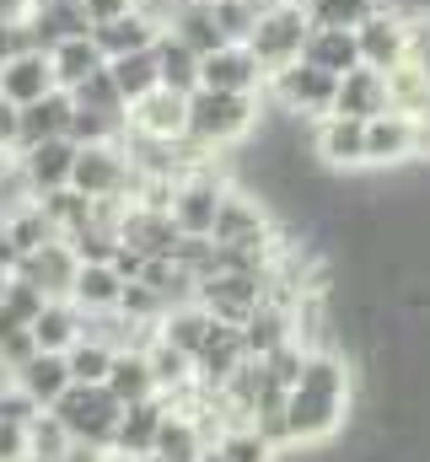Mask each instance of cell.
<instances>
[{
    "label": "cell",
    "instance_id": "obj_55",
    "mask_svg": "<svg viewBox=\"0 0 430 462\" xmlns=\"http://www.w3.org/2000/svg\"><path fill=\"white\" fill-rule=\"evenodd\" d=\"M16 114H22V108L0 97V151H16Z\"/></svg>",
    "mask_w": 430,
    "mask_h": 462
},
{
    "label": "cell",
    "instance_id": "obj_10",
    "mask_svg": "<svg viewBox=\"0 0 430 462\" xmlns=\"http://www.w3.org/2000/svg\"><path fill=\"white\" fill-rule=\"evenodd\" d=\"M355 43H360V65L366 70H393L404 65V43H409V11H398L393 0H382L360 27H355Z\"/></svg>",
    "mask_w": 430,
    "mask_h": 462
},
{
    "label": "cell",
    "instance_id": "obj_61",
    "mask_svg": "<svg viewBox=\"0 0 430 462\" xmlns=\"http://www.w3.org/2000/svg\"><path fill=\"white\" fill-rule=\"evenodd\" d=\"M5 280H11V274H5V269H0V296H5Z\"/></svg>",
    "mask_w": 430,
    "mask_h": 462
},
{
    "label": "cell",
    "instance_id": "obj_51",
    "mask_svg": "<svg viewBox=\"0 0 430 462\" xmlns=\"http://www.w3.org/2000/svg\"><path fill=\"white\" fill-rule=\"evenodd\" d=\"M38 414H43V409H38L16 382H5V387H0V420H5V425H33Z\"/></svg>",
    "mask_w": 430,
    "mask_h": 462
},
{
    "label": "cell",
    "instance_id": "obj_21",
    "mask_svg": "<svg viewBox=\"0 0 430 462\" xmlns=\"http://www.w3.org/2000/svg\"><path fill=\"white\" fill-rule=\"evenodd\" d=\"M70 108H76V97H70L65 87H54L49 97L27 103V108L16 114V151L43 145V140H60V134L70 129Z\"/></svg>",
    "mask_w": 430,
    "mask_h": 462
},
{
    "label": "cell",
    "instance_id": "obj_18",
    "mask_svg": "<svg viewBox=\"0 0 430 462\" xmlns=\"http://www.w3.org/2000/svg\"><path fill=\"white\" fill-rule=\"evenodd\" d=\"M167 409H173V403H167V393L129 403V409H124V420H118V430H113V447H108V452H124V457H151V452H156V436H162Z\"/></svg>",
    "mask_w": 430,
    "mask_h": 462
},
{
    "label": "cell",
    "instance_id": "obj_34",
    "mask_svg": "<svg viewBox=\"0 0 430 462\" xmlns=\"http://www.w3.org/2000/svg\"><path fill=\"white\" fill-rule=\"evenodd\" d=\"M108 76H113V87L124 92V103H140L145 92L162 87V76H156V49H135V54L108 60Z\"/></svg>",
    "mask_w": 430,
    "mask_h": 462
},
{
    "label": "cell",
    "instance_id": "obj_7",
    "mask_svg": "<svg viewBox=\"0 0 430 462\" xmlns=\"http://www.w3.org/2000/svg\"><path fill=\"white\" fill-rule=\"evenodd\" d=\"M264 92L275 97V108H280V114L322 118V114H333V92H339V76H328V70H318V65L296 60V65L275 70V76L264 81Z\"/></svg>",
    "mask_w": 430,
    "mask_h": 462
},
{
    "label": "cell",
    "instance_id": "obj_24",
    "mask_svg": "<svg viewBox=\"0 0 430 462\" xmlns=\"http://www.w3.org/2000/svg\"><path fill=\"white\" fill-rule=\"evenodd\" d=\"M242 360H248L242 334H237L231 323H215V334L205 339V349L194 355V382H200L205 393H220V387H226V376H231Z\"/></svg>",
    "mask_w": 430,
    "mask_h": 462
},
{
    "label": "cell",
    "instance_id": "obj_35",
    "mask_svg": "<svg viewBox=\"0 0 430 462\" xmlns=\"http://www.w3.org/2000/svg\"><path fill=\"white\" fill-rule=\"evenodd\" d=\"M145 360H151L156 393H178V387H189V382H194V360H189V355H183L178 345H167L162 334H151V345H145Z\"/></svg>",
    "mask_w": 430,
    "mask_h": 462
},
{
    "label": "cell",
    "instance_id": "obj_23",
    "mask_svg": "<svg viewBox=\"0 0 430 462\" xmlns=\"http://www.w3.org/2000/svg\"><path fill=\"white\" fill-rule=\"evenodd\" d=\"M388 108H393V103H388V76H382V70L355 65V70H344V76H339L333 114H344V118H377V114H388Z\"/></svg>",
    "mask_w": 430,
    "mask_h": 462
},
{
    "label": "cell",
    "instance_id": "obj_27",
    "mask_svg": "<svg viewBox=\"0 0 430 462\" xmlns=\"http://www.w3.org/2000/svg\"><path fill=\"white\" fill-rule=\"evenodd\" d=\"M307 65H318L328 76H344L360 65V43H355V27H313L307 32V49H302Z\"/></svg>",
    "mask_w": 430,
    "mask_h": 462
},
{
    "label": "cell",
    "instance_id": "obj_28",
    "mask_svg": "<svg viewBox=\"0 0 430 462\" xmlns=\"http://www.w3.org/2000/svg\"><path fill=\"white\" fill-rule=\"evenodd\" d=\"M151 49H156V76H162L167 92H178V97L200 92V54H194L183 38H173V32L162 27V38H156Z\"/></svg>",
    "mask_w": 430,
    "mask_h": 462
},
{
    "label": "cell",
    "instance_id": "obj_37",
    "mask_svg": "<svg viewBox=\"0 0 430 462\" xmlns=\"http://www.w3.org/2000/svg\"><path fill=\"white\" fill-rule=\"evenodd\" d=\"M38 194H33V183H27V172H22V156L16 151H0V226L16 216V210H27Z\"/></svg>",
    "mask_w": 430,
    "mask_h": 462
},
{
    "label": "cell",
    "instance_id": "obj_8",
    "mask_svg": "<svg viewBox=\"0 0 430 462\" xmlns=\"http://www.w3.org/2000/svg\"><path fill=\"white\" fill-rule=\"evenodd\" d=\"M210 242H220V247H269V242H280V231L269 221L264 199H253L248 189H226L220 210H215Z\"/></svg>",
    "mask_w": 430,
    "mask_h": 462
},
{
    "label": "cell",
    "instance_id": "obj_32",
    "mask_svg": "<svg viewBox=\"0 0 430 462\" xmlns=\"http://www.w3.org/2000/svg\"><path fill=\"white\" fill-rule=\"evenodd\" d=\"M118 296H124V274L113 263H81L76 285H70V301L92 318V312H118Z\"/></svg>",
    "mask_w": 430,
    "mask_h": 462
},
{
    "label": "cell",
    "instance_id": "obj_19",
    "mask_svg": "<svg viewBox=\"0 0 430 462\" xmlns=\"http://www.w3.org/2000/svg\"><path fill=\"white\" fill-rule=\"evenodd\" d=\"M27 38H33V49H43V54H54L60 43H70V38H87L92 32V16L81 11V0L76 5H27Z\"/></svg>",
    "mask_w": 430,
    "mask_h": 462
},
{
    "label": "cell",
    "instance_id": "obj_29",
    "mask_svg": "<svg viewBox=\"0 0 430 462\" xmlns=\"http://www.w3.org/2000/svg\"><path fill=\"white\" fill-rule=\"evenodd\" d=\"M81 328H87V318H81V307H76L70 296H49L43 312L33 318V339H38V349H60V355L81 339Z\"/></svg>",
    "mask_w": 430,
    "mask_h": 462
},
{
    "label": "cell",
    "instance_id": "obj_25",
    "mask_svg": "<svg viewBox=\"0 0 430 462\" xmlns=\"http://www.w3.org/2000/svg\"><path fill=\"white\" fill-rule=\"evenodd\" d=\"M108 393L129 409V403H140V398H156V376H151V360H145V345H124L113 355V365H108Z\"/></svg>",
    "mask_w": 430,
    "mask_h": 462
},
{
    "label": "cell",
    "instance_id": "obj_36",
    "mask_svg": "<svg viewBox=\"0 0 430 462\" xmlns=\"http://www.w3.org/2000/svg\"><path fill=\"white\" fill-rule=\"evenodd\" d=\"M388 103H393V114L430 118V81L415 65H393L388 70Z\"/></svg>",
    "mask_w": 430,
    "mask_h": 462
},
{
    "label": "cell",
    "instance_id": "obj_56",
    "mask_svg": "<svg viewBox=\"0 0 430 462\" xmlns=\"http://www.w3.org/2000/svg\"><path fill=\"white\" fill-rule=\"evenodd\" d=\"M60 462H108V447H92V441H70V452Z\"/></svg>",
    "mask_w": 430,
    "mask_h": 462
},
{
    "label": "cell",
    "instance_id": "obj_53",
    "mask_svg": "<svg viewBox=\"0 0 430 462\" xmlns=\"http://www.w3.org/2000/svg\"><path fill=\"white\" fill-rule=\"evenodd\" d=\"M27 457V425H5L0 420V462Z\"/></svg>",
    "mask_w": 430,
    "mask_h": 462
},
{
    "label": "cell",
    "instance_id": "obj_45",
    "mask_svg": "<svg viewBox=\"0 0 430 462\" xmlns=\"http://www.w3.org/2000/svg\"><path fill=\"white\" fill-rule=\"evenodd\" d=\"M382 0H307L313 27H360Z\"/></svg>",
    "mask_w": 430,
    "mask_h": 462
},
{
    "label": "cell",
    "instance_id": "obj_12",
    "mask_svg": "<svg viewBox=\"0 0 430 462\" xmlns=\"http://www.w3.org/2000/svg\"><path fill=\"white\" fill-rule=\"evenodd\" d=\"M313 156L322 167H339V172L366 167V118H344V114L313 118Z\"/></svg>",
    "mask_w": 430,
    "mask_h": 462
},
{
    "label": "cell",
    "instance_id": "obj_46",
    "mask_svg": "<svg viewBox=\"0 0 430 462\" xmlns=\"http://www.w3.org/2000/svg\"><path fill=\"white\" fill-rule=\"evenodd\" d=\"M5 231H11V242H16V253H33V247H43V242H54V236H60L54 221L38 210V199H33L27 210H16V216L5 221Z\"/></svg>",
    "mask_w": 430,
    "mask_h": 462
},
{
    "label": "cell",
    "instance_id": "obj_26",
    "mask_svg": "<svg viewBox=\"0 0 430 462\" xmlns=\"http://www.w3.org/2000/svg\"><path fill=\"white\" fill-rule=\"evenodd\" d=\"M11 382H16V387H22L38 409H49V403L70 387V360H65L60 349H38V355H33V360L11 376Z\"/></svg>",
    "mask_w": 430,
    "mask_h": 462
},
{
    "label": "cell",
    "instance_id": "obj_58",
    "mask_svg": "<svg viewBox=\"0 0 430 462\" xmlns=\"http://www.w3.org/2000/svg\"><path fill=\"white\" fill-rule=\"evenodd\" d=\"M194 462H231V457H226L220 447H205V452H200V457H194Z\"/></svg>",
    "mask_w": 430,
    "mask_h": 462
},
{
    "label": "cell",
    "instance_id": "obj_54",
    "mask_svg": "<svg viewBox=\"0 0 430 462\" xmlns=\"http://www.w3.org/2000/svg\"><path fill=\"white\" fill-rule=\"evenodd\" d=\"M140 0H81V11L92 16V27H103V22H113V16H124V11H135Z\"/></svg>",
    "mask_w": 430,
    "mask_h": 462
},
{
    "label": "cell",
    "instance_id": "obj_16",
    "mask_svg": "<svg viewBox=\"0 0 430 462\" xmlns=\"http://www.w3.org/2000/svg\"><path fill=\"white\" fill-rule=\"evenodd\" d=\"M162 27H167V16L151 5V0H140L135 11H124V16H113L103 27H92V38H98V49H103L108 60H118V54H135V49H151L156 38H162Z\"/></svg>",
    "mask_w": 430,
    "mask_h": 462
},
{
    "label": "cell",
    "instance_id": "obj_22",
    "mask_svg": "<svg viewBox=\"0 0 430 462\" xmlns=\"http://www.w3.org/2000/svg\"><path fill=\"white\" fill-rule=\"evenodd\" d=\"M16 156H22V172H27L33 194H54V189H65V183H70V167H76V140H70V134H60V140L27 145V151H16Z\"/></svg>",
    "mask_w": 430,
    "mask_h": 462
},
{
    "label": "cell",
    "instance_id": "obj_41",
    "mask_svg": "<svg viewBox=\"0 0 430 462\" xmlns=\"http://www.w3.org/2000/svg\"><path fill=\"white\" fill-rule=\"evenodd\" d=\"M38 210H43V216L54 221V231L65 236V231H76L81 221H87L92 199H87V194H76V189L65 183V189H54V194H38Z\"/></svg>",
    "mask_w": 430,
    "mask_h": 462
},
{
    "label": "cell",
    "instance_id": "obj_11",
    "mask_svg": "<svg viewBox=\"0 0 430 462\" xmlns=\"http://www.w3.org/2000/svg\"><path fill=\"white\" fill-rule=\"evenodd\" d=\"M415 156H420V118L393 108L366 118V167H404Z\"/></svg>",
    "mask_w": 430,
    "mask_h": 462
},
{
    "label": "cell",
    "instance_id": "obj_30",
    "mask_svg": "<svg viewBox=\"0 0 430 462\" xmlns=\"http://www.w3.org/2000/svg\"><path fill=\"white\" fill-rule=\"evenodd\" d=\"M167 32L173 38H183L200 60L205 54H215L226 38H220V27H215V16H210V0H178L173 5V16H167Z\"/></svg>",
    "mask_w": 430,
    "mask_h": 462
},
{
    "label": "cell",
    "instance_id": "obj_14",
    "mask_svg": "<svg viewBox=\"0 0 430 462\" xmlns=\"http://www.w3.org/2000/svg\"><path fill=\"white\" fill-rule=\"evenodd\" d=\"M124 129H135V134H145V140H183V134H189V97L156 87V92H145L140 103H129Z\"/></svg>",
    "mask_w": 430,
    "mask_h": 462
},
{
    "label": "cell",
    "instance_id": "obj_42",
    "mask_svg": "<svg viewBox=\"0 0 430 462\" xmlns=\"http://www.w3.org/2000/svg\"><path fill=\"white\" fill-rule=\"evenodd\" d=\"M76 145H108V140H118L124 134V118H113V114H98V108H70V129H65Z\"/></svg>",
    "mask_w": 430,
    "mask_h": 462
},
{
    "label": "cell",
    "instance_id": "obj_5",
    "mask_svg": "<svg viewBox=\"0 0 430 462\" xmlns=\"http://www.w3.org/2000/svg\"><path fill=\"white\" fill-rule=\"evenodd\" d=\"M135 183H140V172L129 167L118 140L76 145V167H70V189L76 194H87V199H135Z\"/></svg>",
    "mask_w": 430,
    "mask_h": 462
},
{
    "label": "cell",
    "instance_id": "obj_17",
    "mask_svg": "<svg viewBox=\"0 0 430 462\" xmlns=\"http://www.w3.org/2000/svg\"><path fill=\"white\" fill-rule=\"evenodd\" d=\"M264 81L269 76L248 43H220L215 54L200 60V87H215V92H264Z\"/></svg>",
    "mask_w": 430,
    "mask_h": 462
},
{
    "label": "cell",
    "instance_id": "obj_39",
    "mask_svg": "<svg viewBox=\"0 0 430 462\" xmlns=\"http://www.w3.org/2000/svg\"><path fill=\"white\" fill-rule=\"evenodd\" d=\"M258 11H264L258 0H210V16L226 43H248L253 27H258Z\"/></svg>",
    "mask_w": 430,
    "mask_h": 462
},
{
    "label": "cell",
    "instance_id": "obj_15",
    "mask_svg": "<svg viewBox=\"0 0 430 462\" xmlns=\"http://www.w3.org/2000/svg\"><path fill=\"white\" fill-rule=\"evenodd\" d=\"M11 274L33 280L43 296H70V285H76V274H81V258L70 253V242H65V236H54V242H43V247L22 253V263H16Z\"/></svg>",
    "mask_w": 430,
    "mask_h": 462
},
{
    "label": "cell",
    "instance_id": "obj_63",
    "mask_svg": "<svg viewBox=\"0 0 430 462\" xmlns=\"http://www.w3.org/2000/svg\"><path fill=\"white\" fill-rule=\"evenodd\" d=\"M291 5H302V11H307V0H291Z\"/></svg>",
    "mask_w": 430,
    "mask_h": 462
},
{
    "label": "cell",
    "instance_id": "obj_57",
    "mask_svg": "<svg viewBox=\"0 0 430 462\" xmlns=\"http://www.w3.org/2000/svg\"><path fill=\"white\" fill-rule=\"evenodd\" d=\"M16 263H22V253H16V242H11V231L0 226V269H5V274H11V269H16Z\"/></svg>",
    "mask_w": 430,
    "mask_h": 462
},
{
    "label": "cell",
    "instance_id": "obj_64",
    "mask_svg": "<svg viewBox=\"0 0 430 462\" xmlns=\"http://www.w3.org/2000/svg\"><path fill=\"white\" fill-rule=\"evenodd\" d=\"M258 5H275V0H258Z\"/></svg>",
    "mask_w": 430,
    "mask_h": 462
},
{
    "label": "cell",
    "instance_id": "obj_20",
    "mask_svg": "<svg viewBox=\"0 0 430 462\" xmlns=\"http://www.w3.org/2000/svg\"><path fill=\"white\" fill-rule=\"evenodd\" d=\"M49 92H54V65H49L43 49H27V54H16V60L0 65V97L5 103L27 108V103H38Z\"/></svg>",
    "mask_w": 430,
    "mask_h": 462
},
{
    "label": "cell",
    "instance_id": "obj_9",
    "mask_svg": "<svg viewBox=\"0 0 430 462\" xmlns=\"http://www.w3.org/2000/svg\"><path fill=\"white\" fill-rule=\"evenodd\" d=\"M264 296H269V274H242V269H220L210 280H200V291H194V301L215 323H231V328H242Z\"/></svg>",
    "mask_w": 430,
    "mask_h": 462
},
{
    "label": "cell",
    "instance_id": "obj_40",
    "mask_svg": "<svg viewBox=\"0 0 430 462\" xmlns=\"http://www.w3.org/2000/svg\"><path fill=\"white\" fill-rule=\"evenodd\" d=\"M210 447H220L231 462H275V447L253 425H220V436H215Z\"/></svg>",
    "mask_w": 430,
    "mask_h": 462
},
{
    "label": "cell",
    "instance_id": "obj_48",
    "mask_svg": "<svg viewBox=\"0 0 430 462\" xmlns=\"http://www.w3.org/2000/svg\"><path fill=\"white\" fill-rule=\"evenodd\" d=\"M307 349H313V345H302V339H285L280 349H269V355H264V365H269V382H275L280 393H291V387H296V376H302V365H307Z\"/></svg>",
    "mask_w": 430,
    "mask_h": 462
},
{
    "label": "cell",
    "instance_id": "obj_4",
    "mask_svg": "<svg viewBox=\"0 0 430 462\" xmlns=\"http://www.w3.org/2000/svg\"><path fill=\"white\" fill-rule=\"evenodd\" d=\"M307 32H313V16H307L302 5H291V0H275V5L258 11V27H253L248 49H253V60L264 65V76H275V70H285V65L302 60Z\"/></svg>",
    "mask_w": 430,
    "mask_h": 462
},
{
    "label": "cell",
    "instance_id": "obj_31",
    "mask_svg": "<svg viewBox=\"0 0 430 462\" xmlns=\"http://www.w3.org/2000/svg\"><path fill=\"white\" fill-rule=\"evenodd\" d=\"M156 334L167 339V345H178L189 360L205 349V339L215 334V318L200 307V301H178V307H167V318L156 323Z\"/></svg>",
    "mask_w": 430,
    "mask_h": 462
},
{
    "label": "cell",
    "instance_id": "obj_13",
    "mask_svg": "<svg viewBox=\"0 0 430 462\" xmlns=\"http://www.w3.org/2000/svg\"><path fill=\"white\" fill-rule=\"evenodd\" d=\"M118 242L124 247H135L140 258H173L178 253V242H183V231L173 226V216L167 210H156V205H124V221H118Z\"/></svg>",
    "mask_w": 430,
    "mask_h": 462
},
{
    "label": "cell",
    "instance_id": "obj_2",
    "mask_svg": "<svg viewBox=\"0 0 430 462\" xmlns=\"http://www.w3.org/2000/svg\"><path fill=\"white\" fill-rule=\"evenodd\" d=\"M258 97L264 92H215V87L189 92V140L205 145L210 156L237 151L258 129V118H264V103Z\"/></svg>",
    "mask_w": 430,
    "mask_h": 462
},
{
    "label": "cell",
    "instance_id": "obj_44",
    "mask_svg": "<svg viewBox=\"0 0 430 462\" xmlns=\"http://www.w3.org/2000/svg\"><path fill=\"white\" fill-rule=\"evenodd\" d=\"M70 97H76L81 108H98V114H113V118H124V114H129V103H124V92L113 87L108 65H103V70H92V76H87V81H81V87H76Z\"/></svg>",
    "mask_w": 430,
    "mask_h": 462
},
{
    "label": "cell",
    "instance_id": "obj_43",
    "mask_svg": "<svg viewBox=\"0 0 430 462\" xmlns=\"http://www.w3.org/2000/svg\"><path fill=\"white\" fill-rule=\"evenodd\" d=\"M27 452L43 457V462H60L65 452H70V430L54 420V409H43V414L27 425Z\"/></svg>",
    "mask_w": 430,
    "mask_h": 462
},
{
    "label": "cell",
    "instance_id": "obj_33",
    "mask_svg": "<svg viewBox=\"0 0 430 462\" xmlns=\"http://www.w3.org/2000/svg\"><path fill=\"white\" fill-rule=\"evenodd\" d=\"M49 65H54V87H65V92H76L92 70H103L108 54L98 49V38L87 32V38H70V43H60L54 54H49Z\"/></svg>",
    "mask_w": 430,
    "mask_h": 462
},
{
    "label": "cell",
    "instance_id": "obj_62",
    "mask_svg": "<svg viewBox=\"0 0 430 462\" xmlns=\"http://www.w3.org/2000/svg\"><path fill=\"white\" fill-rule=\"evenodd\" d=\"M5 382H11V371H5V365H0V387H5Z\"/></svg>",
    "mask_w": 430,
    "mask_h": 462
},
{
    "label": "cell",
    "instance_id": "obj_49",
    "mask_svg": "<svg viewBox=\"0 0 430 462\" xmlns=\"http://www.w3.org/2000/svg\"><path fill=\"white\" fill-rule=\"evenodd\" d=\"M404 65H415L430 81V11H409V43H404Z\"/></svg>",
    "mask_w": 430,
    "mask_h": 462
},
{
    "label": "cell",
    "instance_id": "obj_47",
    "mask_svg": "<svg viewBox=\"0 0 430 462\" xmlns=\"http://www.w3.org/2000/svg\"><path fill=\"white\" fill-rule=\"evenodd\" d=\"M43 301H49V296H43V291H38L33 280H22V274H11V280H5V296H0V312L33 328V318L43 312Z\"/></svg>",
    "mask_w": 430,
    "mask_h": 462
},
{
    "label": "cell",
    "instance_id": "obj_50",
    "mask_svg": "<svg viewBox=\"0 0 430 462\" xmlns=\"http://www.w3.org/2000/svg\"><path fill=\"white\" fill-rule=\"evenodd\" d=\"M38 355V339H33V328H11V334H0V365L16 376L27 360Z\"/></svg>",
    "mask_w": 430,
    "mask_h": 462
},
{
    "label": "cell",
    "instance_id": "obj_52",
    "mask_svg": "<svg viewBox=\"0 0 430 462\" xmlns=\"http://www.w3.org/2000/svg\"><path fill=\"white\" fill-rule=\"evenodd\" d=\"M27 49H33L27 22H22V16H0V65L16 60V54H27Z\"/></svg>",
    "mask_w": 430,
    "mask_h": 462
},
{
    "label": "cell",
    "instance_id": "obj_60",
    "mask_svg": "<svg viewBox=\"0 0 430 462\" xmlns=\"http://www.w3.org/2000/svg\"><path fill=\"white\" fill-rule=\"evenodd\" d=\"M108 462H145V457H124V452H108Z\"/></svg>",
    "mask_w": 430,
    "mask_h": 462
},
{
    "label": "cell",
    "instance_id": "obj_3",
    "mask_svg": "<svg viewBox=\"0 0 430 462\" xmlns=\"http://www.w3.org/2000/svg\"><path fill=\"white\" fill-rule=\"evenodd\" d=\"M49 409L70 430V441H92V447H113V430L124 420V403L108 393L103 382H70Z\"/></svg>",
    "mask_w": 430,
    "mask_h": 462
},
{
    "label": "cell",
    "instance_id": "obj_6",
    "mask_svg": "<svg viewBox=\"0 0 430 462\" xmlns=\"http://www.w3.org/2000/svg\"><path fill=\"white\" fill-rule=\"evenodd\" d=\"M226 189H231V183H226V172H220L215 162L183 172V178L173 183V199H167L173 226L183 231V236H210L215 210H220V194H226Z\"/></svg>",
    "mask_w": 430,
    "mask_h": 462
},
{
    "label": "cell",
    "instance_id": "obj_59",
    "mask_svg": "<svg viewBox=\"0 0 430 462\" xmlns=\"http://www.w3.org/2000/svg\"><path fill=\"white\" fill-rule=\"evenodd\" d=\"M27 5H76V0H27Z\"/></svg>",
    "mask_w": 430,
    "mask_h": 462
},
{
    "label": "cell",
    "instance_id": "obj_1",
    "mask_svg": "<svg viewBox=\"0 0 430 462\" xmlns=\"http://www.w3.org/2000/svg\"><path fill=\"white\" fill-rule=\"evenodd\" d=\"M344 414H350V360L333 349H307V365L285 393L291 447H322L328 436H339Z\"/></svg>",
    "mask_w": 430,
    "mask_h": 462
},
{
    "label": "cell",
    "instance_id": "obj_38",
    "mask_svg": "<svg viewBox=\"0 0 430 462\" xmlns=\"http://www.w3.org/2000/svg\"><path fill=\"white\" fill-rule=\"evenodd\" d=\"M113 355H118L113 345L92 339V334H81L76 345L65 349V360H70V382H108V365H113Z\"/></svg>",
    "mask_w": 430,
    "mask_h": 462
}]
</instances>
